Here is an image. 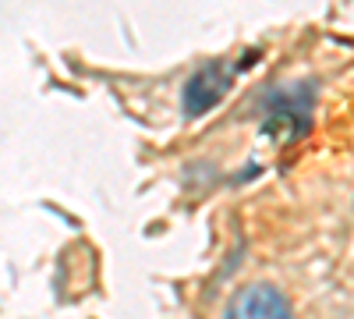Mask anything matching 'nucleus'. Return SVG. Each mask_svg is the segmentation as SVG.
<instances>
[{"label":"nucleus","mask_w":354,"mask_h":319,"mask_svg":"<svg viewBox=\"0 0 354 319\" xmlns=\"http://www.w3.org/2000/svg\"><path fill=\"white\" fill-rule=\"evenodd\" d=\"M315 82H294L262 100V135L273 142H298L312 128Z\"/></svg>","instance_id":"obj_1"},{"label":"nucleus","mask_w":354,"mask_h":319,"mask_svg":"<svg viewBox=\"0 0 354 319\" xmlns=\"http://www.w3.org/2000/svg\"><path fill=\"white\" fill-rule=\"evenodd\" d=\"M223 319H294V309L277 284L255 280V284H245L241 291L227 302Z\"/></svg>","instance_id":"obj_2"},{"label":"nucleus","mask_w":354,"mask_h":319,"mask_svg":"<svg viewBox=\"0 0 354 319\" xmlns=\"http://www.w3.org/2000/svg\"><path fill=\"white\" fill-rule=\"evenodd\" d=\"M230 68L223 61H205L198 71H192V78L185 82V93H181V103H185V113L188 118H202L209 113L230 89Z\"/></svg>","instance_id":"obj_3"}]
</instances>
